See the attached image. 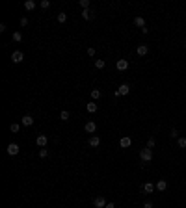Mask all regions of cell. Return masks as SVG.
I'll return each instance as SVG.
<instances>
[{"instance_id": "obj_22", "label": "cell", "mask_w": 186, "mask_h": 208, "mask_svg": "<svg viewBox=\"0 0 186 208\" xmlns=\"http://www.w3.org/2000/svg\"><path fill=\"white\" fill-rule=\"evenodd\" d=\"M177 145H179V149H186V138H179Z\"/></svg>"}, {"instance_id": "obj_27", "label": "cell", "mask_w": 186, "mask_h": 208, "mask_svg": "<svg viewBox=\"0 0 186 208\" xmlns=\"http://www.w3.org/2000/svg\"><path fill=\"white\" fill-rule=\"evenodd\" d=\"M78 4H80V8H82V9H88L89 8V0H80Z\"/></svg>"}, {"instance_id": "obj_25", "label": "cell", "mask_w": 186, "mask_h": 208, "mask_svg": "<svg viewBox=\"0 0 186 208\" xmlns=\"http://www.w3.org/2000/svg\"><path fill=\"white\" fill-rule=\"evenodd\" d=\"M60 119H62V121H69V111H67V110H63L62 113H60Z\"/></svg>"}, {"instance_id": "obj_34", "label": "cell", "mask_w": 186, "mask_h": 208, "mask_svg": "<svg viewBox=\"0 0 186 208\" xmlns=\"http://www.w3.org/2000/svg\"><path fill=\"white\" fill-rule=\"evenodd\" d=\"M104 208H115V204H114V202H108V204L104 206Z\"/></svg>"}, {"instance_id": "obj_24", "label": "cell", "mask_w": 186, "mask_h": 208, "mask_svg": "<svg viewBox=\"0 0 186 208\" xmlns=\"http://www.w3.org/2000/svg\"><path fill=\"white\" fill-rule=\"evenodd\" d=\"M91 17H93V15L89 13L88 9H84V11H82V19H84V21H89V19H91Z\"/></svg>"}, {"instance_id": "obj_3", "label": "cell", "mask_w": 186, "mask_h": 208, "mask_svg": "<svg viewBox=\"0 0 186 208\" xmlns=\"http://www.w3.org/2000/svg\"><path fill=\"white\" fill-rule=\"evenodd\" d=\"M6 151H8V154H9V156H15V154H19V151H21V147H19L17 143H9Z\"/></svg>"}, {"instance_id": "obj_33", "label": "cell", "mask_w": 186, "mask_h": 208, "mask_svg": "<svg viewBox=\"0 0 186 208\" xmlns=\"http://www.w3.org/2000/svg\"><path fill=\"white\" fill-rule=\"evenodd\" d=\"M143 208H153V202L147 201V202H143Z\"/></svg>"}, {"instance_id": "obj_18", "label": "cell", "mask_w": 186, "mask_h": 208, "mask_svg": "<svg viewBox=\"0 0 186 208\" xmlns=\"http://www.w3.org/2000/svg\"><path fill=\"white\" fill-rule=\"evenodd\" d=\"M11 37H13V41H15V43H21V41H22V34H21V32H13Z\"/></svg>"}, {"instance_id": "obj_9", "label": "cell", "mask_w": 186, "mask_h": 208, "mask_svg": "<svg viewBox=\"0 0 186 208\" xmlns=\"http://www.w3.org/2000/svg\"><path fill=\"white\" fill-rule=\"evenodd\" d=\"M21 125H24V126H32V125H34V117H32V115H24V117L21 119Z\"/></svg>"}, {"instance_id": "obj_23", "label": "cell", "mask_w": 186, "mask_h": 208, "mask_svg": "<svg viewBox=\"0 0 186 208\" xmlns=\"http://www.w3.org/2000/svg\"><path fill=\"white\" fill-rule=\"evenodd\" d=\"M56 19H58V22H62V24H63L65 21H67V15L62 11V13H58V17H56Z\"/></svg>"}, {"instance_id": "obj_4", "label": "cell", "mask_w": 186, "mask_h": 208, "mask_svg": "<svg viewBox=\"0 0 186 208\" xmlns=\"http://www.w3.org/2000/svg\"><path fill=\"white\" fill-rule=\"evenodd\" d=\"M22 60H24V54L21 52V50H15V52L11 54V62L13 63H21Z\"/></svg>"}, {"instance_id": "obj_13", "label": "cell", "mask_w": 186, "mask_h": 208, "mask_svg": "<svg viewBox=\"0 0 186 208\" xmlns=\"http://www.w3.org/2000/svg\"><path fill=\"white\" fill-rule=\"evenodd\" d=\"M100 145V138L99 136H91L89 138V147H99Z\"/></svg>"}, {"instance_id": "obj_7", "label": "cell", "mask_w": 186, "mask_h": 208, "mask_svg": "<svg viewBox=\"0 0 186 208\" xmlns=\"http://www.w3.org/2000/svg\"><path fill=\"white\" fill-rule=\"evenodd\" d=\"M93 204H95V208H104V206H106V204H108V202H106V199H104V197H102V195H100V197H95V201H93Z\"/></svg>"}, {"instance_id": "obj_26", "label": "cell", "mask_w": 186, "mask_h": 208, "mask_svg": "<svg viewBox=\"0 0 186 208\" xmlns=\"http://www.w3.org/2000/svg\"><path fill=\"white\" fill-rule=\"evenodd\" d=\"M154 145H157V139H154V138H149V141H147V149H154Z\"/></svg>"}, {"instance_id": "obj_31", "label": "cell", "mask_w": 186, "mask_h": 208, "mask_svg": "<svg viewBox=\"0 0 186 208\" xmlns=\"http://www.w3.org/2000/svg\"><path fill=\"white\" fill-rule=\"evenodd\" d=\"M26 24H28V17H22L21 19V26H26Z\"/></svg>"}, {"instance_id": "obj_21", "label": "cell", "mask_w": 186, "mask_h": 208, "mask_svg": "<svg viewBox=\"0 0 186 208\" xmlns=\"http://www.w3.org/2000/svg\"><path fill=\"white\" fill-rule=\"evenodd\" d=\"M104 65H106L104 60H95V67H97V69H104Z\"/></svg>"}, {"instance_id": "obj_32", "label": "cell", "mask_w": 186, "mask_h": 208, "mask_svg": "<svg viewBox=\"0 0 186 208\" xmlns=\"http://www.w3.org/2000/svg\"><path fill=\"white\" fill-rule=\"evenodd\" d=\"M88 56H95V48H93V47L88 48Z\"/></svg>"}, {"instance_id": "obj_1", "label": "cell", "mask_w": 186, "mask_h": 208, "mask_svg": "<svg viewBox=\"0 0 186 208\" xmlns=\"http://www.w3.org/2000/svg\"><path fill=\"white\" fill-rule=\"evenodd\" d=\"M140 158H142L143 164L151 162V160H153V149H147V147H145V149H142V151H140Z\"/></svg>"}, {"instance_id": "obj_29", "label": "cell", "mask_w": 186, "mask_h": 208, "mask_svg": "<svg viewBox=\"0 0 186 208\" xmlns=\"http://www.w3.org/2000/svg\"><path fill=\"white\" fill-rule=\"evenodd\" d=\"M41 8L43 9H48L50 8V2H48V0H41Z\"/></svg>"}, {"instance_id": "obj_14", "label": "cell", "mask_w": 186, "mask_h": 208, "mask_svg": "<svg viewBox=\"0 0 186 208\" xmlns=\"http://www.w3.org/2000/svg\"><path fill=\"white\" fill-rule=\"evenodd\" d=\"M154 186H157L158 191H166V188H168V182H166V180H158Z\"/></svg>"}, {"instance_id": "obj_10", "label": "cell", "mask_w": 186, "mask_h": 208, "mask_svg": "<svg viewBox=\"0 0 186 208\" xmlns=\"http://www.w3.org/2000/svg\"><path fill=\"white\" fill-rule=\"evenodd\" d=\"M117 91H119V95H128V93H130V85H128V84H121Z\"/></svg>"}, {"instance_id": "obj_6", "label": "cell", "mask_w": 186, "mask_h": 208, "mask_svg": "<svg viewBox=\"0 0 186 208\" xmlns=\"http://www.w3.org/2000/svg\"><path fill=\"white\" fill-rule=\"evenodd\" d=\"M84 130H86L88 134H95V130H97V125H95V121H88V123L84 125Z\"/></svg>"}, {"instance_id": "obj_19", "label": "cell", "mask_w": 186, "mask_h": 208, "mask_svg": "<svg viewBox=\"0 0 186 208\" xmlns=\"http://www.w3.org/2000/svg\"><path fill=\"white\" fill-rule=\"evenodd\" d=\"M9 130H11V132H15V134H17V132L21 130V125H19V123H11V125H9Z\"/></svg>"}, {"instance_id": "obj_5", "label": "cell", "mask_w": 186, "mask_h": 208, "mask_svg": "<svg viewBox=\"0 0 186 208\" xmlns=\"http://www.w3.org/2000/svg\"><path fill=\"white\" fill-rule=\"evenodd\" d=\"M115 69L117 71H127L128 69V60H117V62H115Z\"/></svg>"}, {"instance_id": "obj_30", "label": "cell", "mask_w": 186, "mask_h": 208, "mask_svg": "<svg viewBox=\"0 0 186 208\" xmlns=\"http://www.w3.org/2000/svg\"><path fill=\"white\" fill-rule=\"evenodd\" d=\"M169 136H171V138H179V130H177V128H173L171 132H169Z\"/></svg>"}, {"instance_id": "obj_8", "label": "cell", "mask_w": 186, "mask_h": 208, "mask_svg": "<svg viewBox=\"0 0 186 208\" xmlns=\"http://www.w3.org/2000/svg\"><path fill=\"white\" fill-rule=\"evenodd\" d=\"M154 188H157V186H154L153 182H145V184L142 186V190L145 191V193H153V191H154Z\"/></svg>"}, {"instance_id": "obj_16", "label": "cell", "mask_w": 186, "mask_h": 208, "mask_svg": "<svg viewBox=\"0 0 186 208\" xmlns=\"http://www.w3.org/2000/svg\"><path fill=\"white\" fill-rule=\"evenodd\" d=\"M24 8H26L28 11H32V9H36V2H34V0H26V2H24Z\"/></svg>"}, {"instance_id": "obj_28", "label": "cell", "mask_w": 186, "mask_h": 208, "mask_svg": "<svg viewBox=\"0 0 186 208\" xmlns=\"http://www.w3.org/2000/svg\"><path fill=\"white\" fill-rule=\"evenodd\" d=\"M47 156H48L47 149H39V158H47Z\"/></svg>"}, {"instance_id": "obj_17", "label": "cell", "mask_w": 186, "mask_h": 208, "mask_svg": "<svg viewBox=\"0 0 186 208\" xmlns=\"http://www.w3.org/2000/svg\"><path fill=\"white\" fill-rule=\"evenodd\" d=\"M86 110L89 111V113H95V111H97V104H95V102H88L86 104Z\"/></svg>"}, {"instance_id": "obj_12", "label": "cell", "mask_w": 186, "mask_h": 208, "mask_svg": "<svg viewBox=\"0 0 186 208\" xmlns=\"http://www.w3.org/2000/svg\"><path fill=\"white\" fill-rule=\"evenodd\" d=\"M136 52H138V56H145L149 52V47H147V45H140V47L136 48Z\"/></svg>"}, {"instance_id": "obj_11", "label": "cell", "mask_w": 186, "mask_h": 208, "mask_svg": "<svg viewBox=\"0 0 186 208\" xmlns=\"http://www.w3.org/2000/svg\"><path fill=\"white\" fill-rule=\"evenodd\" d=\"M130 143H132V139H130L128 136H125V138H121V141H119V145H121L123 149H127V147H130Z\"/></svg>"}, {"instance_id": "obj_2", "label": "cell", "mask_w": 186, "mask_h": 208, "mask_svg": "<svg viewBox=\"0 0 186 208\" xmlns=\"http://www.w3.org/2000/svg\"><path fill=\"white\" fill-rule=\"evenodd\" d=\"M36 143H37L39 149H45V147H47V143H48V138H47L45 134H39L37 138H36Z\"/></svg>"}, {"instance_id": "obj_15", "label": "cell", "mask_w": 186, "mask_h": 208, "mask_svg": "<svg viewBox=\"0 0 186 208\" xmlns=\"http://www.w3.org/2000/svg\"><path fill=\"white\" fill-rule=\"evenodd\" d=\"M134 24H136L138 28L143 30V28H145V19H143V17H136V19H134Z\"/></svg>"}, {"instance_id": "obj_20", "label": "cell", "mask_w": 186, "mask_h": 208, "mask_svg": "<svg viewBox=\"0 0 186 208\" xmlns=\"http://www.w3.org/2000/svg\"><path fill=\"white\" fill-rule=\"evenodd\" d=\"M91 99H93V100L100 99V89H91Z\"/></svg>"}]
</instances>
